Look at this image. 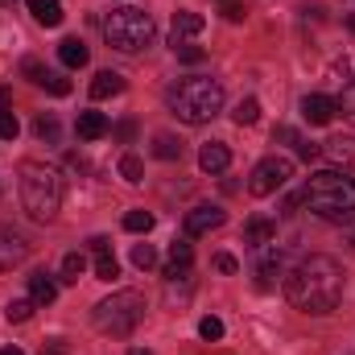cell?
Returning <instances> with one entry per match:
<instances>
[{
    "instance_id": "obj_44",
    "label": "cell",
    "mask_w": 355,
    "mask_h": 355,
    "mask_svg": "<svg viewBox=\"0 0 355 355\" xmlns=\"http://www.w3.org/2000/svg\"><path fill=\"white\" fill-rule=\"evenodd\" d=\"M0 4H12V0H0Z\"/></svg>"
},
{
    "instance_id": "obj_27",
    "label": "cell",
    "mask_w": 355,
    "mask_h": 355,
    "mask_svg": "<svg viewBox=\"0 0 355 355\" xmlns=\"http://www.w3.org/2000/svg\"><path fill=\"white\" fill-rule=\"evenodd\" d=\"M83 272H87V257H83V252H67V257H62V281L75 285Z\"/></svg>"
},
{
    "instance_id": "obj_34",
    "label": "cell",
    "mask_w": 355,
    "mask_h": 355,
    "mask_svg": "<svg viewBox=\"0 0 355 355\" xmlns=\"http://www.w3.org/2000/svg\"><path fill=\"white\" fill-rule=\"evenodd\" d=\"M339 112H347V116L355 120V83H352L347 91H343V99H339Z\"/></svg>"
},
{
    "instance_id": "obj_31",
    "label": "cell",
    "mask_w": 355,
    "mask_h": 355,
    "mask_svg": "<svg viewBox=\"0 0 355 355\" xmlns=\"http://www.w3.org/2000/svg\"><path fill=\"white\" fill-rule=\"evenodd\" d=\"M17 132H21L17 116H12L8 107H0V141H17Z\"/></svg>"
},
{
    "instance_id": "obj_5",
    "label": "cell",
    "mask_w": 355,
    "mask_h": 355,
    "mask_svg": "<svg viewBox=\"0 0 355 355\" xmlns=\"http://www.w3.org/2000/svg\"><path fill=\"white\" fill-rule=\"evenodd\" d=\"M145 318V297L137 289H120L112 297H103L95 310H91V322L99 335H112V339H128Z\"/></svg>"
},
{
    "instance_id": "obj_39",
    "label": "cell",
    "mask_w": 355,
    "mask_h": 355,
    "mask_svg": "<svg viewBox=\"0 0 355 355\" xmlns=\"http://www.w3.org/2000/svg\"><path fill=\"white\" fill-rule=\"evenodd\" d=\"M223 17H227V21H244V8H240V4H227Z\"/></svg>"
},
{
    "instance_id": "obj_14",
    "label": "cell",
    "mask_w": 355,
    "mask_h": 355,
    "mask_svg": "<svg viewBox=\"0 0 355 355\" xmlns=\"http://www.w3.org/2000/svg\"><path fill=\"white\" fill-rule=\"evenodd\" d=\"M277 240V223L265 219V215H257V219H248V227H244V244H252V248H265Z\"/></svg>"
},
{
    "instance_id": "obj_1",
    "label": "cell",
    "mask_w": 355,
    "mask_h": 355,
    "mask_svg": "<svg viewBox=\"0 0 355 355\" xmlns=\"http://www.w3.org/2000/svg\"><path fill=\"white\" fill-rule=\"evenodd\" d=\"M285 297L302 314H331L343 302V268L331 257H306L285 277Z\"/></svg>"
},
{
    "instance_id": "obj_12",
    "label": "cell",
    "mask_w": 355,
    "mask_h": 355,
    "mask_svg": "<svg viewBox=\"0 0 355 355\" xmlns=\"http://www.w3.org/2000/svg\"><path fill=\"white\" fill-rule=\"evenodd\" d=\"M190 265H194V248H190L186 240H174V244H170L166 277H170V281H186V277H190Z\"/></svg>"
},
{
    "instance_id": "obj_26",
    "label": "cell",
    "mask_w": 355,
    "mask_h": 355,
    "mask_svg": "<svg viewBox=\"0 0 355 355\" xmlns=\"http://www.w3.org/2000/svg\"><path fill=\"white\" fill-rule=\"evenodd\" d=\"M95 277H99V281H116V277H120V265H116V257H112V248H103V252H95Z\"/></svg>"
},
{
    "instance_id": "obj_33",
    "label": "cell",
    "mask_w": 355,
    "mask_h": 355,
    "mask_svg": "<svg viewBox=\"0 0 355 355\" xmlns=\"http://www.w3.org/2000/svg\"><path fill=\"white\" fill-rule=\"evenodd\" d=\"M178 50V58H182V62H190V67H194V62H202V58H207V54H202V50H198V46H190V42H186V46H174Z\"/></svg>"
},
{
    "instance_id": "obj_29",
    "label": "cell",
    "mask_w": 355,
    "mask_h": 355,
    "mask_svg": "<svg viewBox=\"0 0 355 355\" xmlns=\"http://www.w3.org/2000/svg\"><path fill=\"white\" fill-rule=\"evenodd\" d=\"M132 265L137 268H153L157 265V248H153V244H132Z\"/></svg>"
},
{
    "instance_id": "obj_16",
    "label": "cell",
    "mask_w": 355,
    "mask_h": 355,
    "mask_svg": "<svg viewBox=\"0 0 355 355\" xmlns=\"http://www.w3.org/2000/svg\"><path fill=\"white\" fill-rule=\"evenodd\" d=\"M322 157H331L335 166H355V137H331L322 145Z\"/></svg>"
},
{
    "instance_id": "obj_37",
    "label": "cell",
    "mask_w": 355,
    "mask_h": 355,
    "mask_svg": "<svg viewBox=\"0 0 355 355\" xmlns=\"http://www.w3.org/2000/svg\"><path fill=\"white\" fill-rule=\"evenodd\" d=\"M42 355H67V343H62V339H46Z\"/></svg>"
},
{
    "instance_id": "obj_21",
    "label": "cell",
    "mask_w": 355,
    "mask_h": 355,
    "mask_svg": "<svg viewBox=\"0 0 355 355\" xmlns=\"http://www.w3.org/2000/svg\"><path fill=\"white\" fill-rule=\"evenodd\" d=\"M232 120H236V124H257V120H261V99H252V95L240 99L236 112H232Z\"/></svg>"
},
{
    "instance_id": "obj_8",
    "label": "cell",
    "mask_w": 355,
    "mask_h": 355,
    "mask_svg": "<svg viewBox=\"0 0 355 355\" xmlns=\"http://www.w3.org/2000/svg\"><path fill=\"white\" fill-rule=\"evenodd\" d=\"M223 223H227V211L202 202V207H194V211L186 215V236H207V232H215V227H223Z\"/></svg>"
},
{
    "instance_id": "obj_32",
    "label": "cell",
    "mask_w": 355,
    "mask_h": 355,
    "mask_svg": "<svg viewBox=\"0 0 355 355\" xmlns=\"http://www.w3.org/2000/svg\"><path fill=\"white\" fill-rule=\"evenodd\" d=\"M25 75H29V79H33L37 87H46V83L54 79V75H50V71H46L42 62H37V58H25Z\"/></svg>"
},
{
    "instance_id": "obj_38",
    "label": "cell",
    "mask_w": 355,
    "mask_h": 355,
    "mask_svg": "<svg viewBox=\"0 0 355 355\" xmlns=\"http://www.w3.org/2000/svg\"><path fill=\"white\" fill-rule=\"evenodd\" d=\"M297 153H302V157H306V162H314V157H318V153H322V149H318V145H310V141H302V145H297Z\"/></svg>"
},
{
    "instance_id": "obj_15",
    "label": "cell",
    "mask_w": 355,
    "mask_h": 355,
    "mask_svg": "<svg viewBox=\"0 0 355 355\" xmlns=\"http://www.w3.org/2000/svg\"><path fill=\"white\" fill-rule=\"evenodd\" d=\"M75 132H79V141H99V137L107 132V116H103V112H79Z\"/></svg>"
},
{
    "instance_id": "obj_25",
    "label": "cell",
    "mask_w": 355,
    "mask_h": 355,
    "mask_svg": "<svg viewBox=\"0 0 355 355\" xmlns=\"http://www.w3.org/2000/svg\"><path fill=\"white\" fill-rule=\"evenodd\" d=\"M120 178H124L128 186H141V182H145V166H141V157L124 153V157H120Z\"/></svg>"
},
{
    "instance_id": "obj_4",
    "label": "cell",
    "mask_w": 355,
    "mask_h": 355,
    "mask_svg": "<svg viewBox=\"0 0 355 355\" xmlns=\"http://www.w3.org/2000/svg\"><path fill=\"white\" fill-rule=\"evenodd\" d=\"M21 207L29 219L50 223L62 207V178L42 162H25L21 166Z\"/></svg>"
},
{
    "instance_id": "obj_23",
    "label": "cell",
    "mask_w": 355,
    "mask_h": 355,
    "mask_svg": "<svg viewBox=\"0 0 355 355\" xmlns=\"http://www.w3.org/2000/svg\"><path fill=\"white\" fill-rule=\"evenodd\" d=\"M33 306H37L33 297H12V302L4 306V318H8V322H29V314H33Z\"/></svg>"
},
{
    "instance_id": "obj_22",
    "label": "cell",
    "mask_w": 355,
    "mask_h": 355,
    "mask_svg": "<svg viewBox=\"0 0 355 355\" xmlns=\"http://www.w3.org/2000/svg\"><path fill=\"white\" fill-rule=\"evenodd\" d=\"M124 232L149 236V232H153V215H149V211H128V215H124Z\"/></svg>"
},
{
    "instance_id": "obj_20",
    "label": "cell",
    "mask_w": 355,
    "mask_h": 355,
    "mask_svg": "<svg viewBox=\"0 0 355 355\" xmlns=\"http://www.w3.org/2000/svg\"><path fill=\"white\" fill-rule=\"evenodd\" d=\"M58 58H62V67H71V71H79V67H87L91 50L79 42V37H67L62 46H58Z\"/></svg>"
},
{
    "instance_id": "obj_9",
    "label": "cell",
    "mask_w": 355,
    "mask_h": 355,
    "mask_svg": "<svg viewBox=\"0 0 355 355\" xmlns=\"http://www.w3.org/2000/svg\"><path fill=\"white\" fill-rule=\"evenodd\" d=\"M335 112H339V99H331V95H306L302 99V116L310 124H331Z\"/></svg>"
},
{
    "instance_id": "obj_7",
    "label": "cell",
    "mask_w": 355,
    "mask_h": 355,
    "mask_svg": "<svg viewBox=\"0 0 355 355\" xmlns=\"http://www.w3.org/2000/svg\"><path fill=\"white\" fill-rule=\"evenodd\" d=\"M289 178H293V162H289V157H265V162L252 170V178H248V194L268 198V194H277Z\"/></svg>"
},
{
    "instance_id": "obj_43",
    "label": "cell",
    "mask_w": 355,
    "mask_h": 355,
    "mask_svg": "<svg viewBox=\"0 0 355 355\" xmlns=\"http://www.w3.org/2000/svg\"><path fill=\"white\" fill-rule=\"evenodd\" d=\"M128 355H153V352H145V347H132V352H128Z\"/></svg>"
},
{
    "instance_id": "obj_42",
    "label": "cell",
    "mask_w": 355,
    "mask_h": 355,
    "mask_svg": "<svg viewBox=\"0 0 355 355\" xmlns=\"http://www.w3.org/2000/svg\"><path fill=\"white\" fill-rule=\"evenodd\" d=\"M0 355H25V352H21V347H4Z\"/></svg>"
},
{
    "instance_id": "obj_24",
    "label": "cell",
    "mask_w": 355,
    "mask_h": 355,
    "mask_svg": "<svg viewBox=\"0 0 355 355\" xmlns=\"http://www.w3.org/2000/svg\"><path fill=\"white\" fill-rule=\"evenodd\" d=\"M153 153H157L162 162H178V157H182V141L170 137V132H162V137L153 141Z\"/></svg>"
},
{
    "instance_id": "obj_30",
    "label": "cell",
    "mask_w": 355,
    "mask_h": 355,
    "mask_svg": "<svg viewBox=\"0 0 355 355\" xmlns=\"http://www.w3.org/2000/svg\"><path fill=\"white\" fill-rule=\"evenodd\" d=\"M198 335H202L207 343H215V339H223V322H219L215 314H207V318L198 322Z\"/></svg>"
},
{
    "instance_id": "obj_13",
    "label": "cell",
    "mask_w": 355,
    "mask_h": 355,
    "mask_svg": "<svg viewBox=\"0 0 355 355\" xmlns=\"http://www.w3.org/2000/svg\"><path fill=\"white\" fill-rule=\"evenodd\" d=\"M202 25H207V21H202L198 12L178 8V12H174V37H170V42H174V46H186L190 37H198V33H202Z\"/></svg>"
},
{
    "instance_id": "obj_36",
    "label": "cell",
    "mask_w": 355,
    "mask_h": 355,
    "mask_svg": "<svg viewBox=\"0 0 355 355\" xmlns=\"http://www.w3.org/2000/svg\"><path fill=\"white\" fill-rule=\"evenodd\" d=\"M215 268H219V272H236L240 261H236V257H227V252H219V257H215Z\"/></svg>"
},
{
    "instance_id": "obj_18",
    "label": "cell",
    "mask_w": 355,
    "mask_h": 355,
    "mask_svg": "<svg viewBox=\"0 0 355 355\" xmlns=\"http://www.w3.org/2000/svg\"><path fill=\"white\" fill-rule=\"evenodd\" d=\"M29 12H33V21L46 25V29L62 25V0H29Z\"/></svg>"
},
{
    "instance_id": "obj_17",
    "label": "cell",
    "mask_w": 355,
    "mask_h": 355,
    "mask_svg": "<svg viewBox=\"0 0 355 355\" xmlns=\"http://www.w3.org/2000/svg\"><path fill=\"white\" fill-rule=\"evenodd\" d=\"M29 297H33L37 306H50V302L58 297V281H54L50 272H33V277H29Z\"/></svg>"
},
{
    "instance_id": "obj_3",
    "label": "cell",
    "mask_w": 355,
    "mask_h": 355,
    "mask_svg": "<svg viewBox=\"0 0 355 355\" xmlns=\"http://www.w3.org/2000/svg\"><path fill=\"white\" fill-rule=\"evenodd\" d=\"M166 103H170V112L182 124H207L223 107V87L211 75H186L166 91Z\"/></svg>"
},
{
    "instance_id": "obj_28",
    "label": "cell",
    "mask_w": 355,
    "mask_h": 355,
    "mask_svg": "<svg viewBox=\"0 0 355 355\" xmlns=\"http://www.w3.org/2000/svg\"><path fill=\"white\" fill-rule=\"evenodd\" d=\"M33 132H37V137H42V141H50V145H54V141H58V120H54V116H46V112H42V116H37V120H33Z\"/></svg>"
},
{
    "instance_id": "obj_11",
    "label": "cell",
    "mask_w": 355,
    "mask_h": 355,
    "mask_svg": "<svg viewBox=\"0 0 355 355\" xmlns=\"http://www.w3.org/2000/svg\"><path fill=\"white\" fill-rule=\"evenodd\" d=\"M198 166H202V174H223L232 166V149L223 141H211V145L198 149Z\"/></svg>"
},
{
    "instance_id": "obj_10",
    "label": "cell",
    "mask_w": 355,
    "mask_h": 355,
    "mask_svg": "<svg viewBox=\"0 0 355 355\" xmlns=\"http://www.w3.org/2000/svg\"><path fill=\"white\" fill-rule=\"evenodd\" d=\"M25 252H29V244H25L17 232L0 227V272H8L12 265H21V261H25Z\"/></svg>"
},
{
    "instance_id": "obj_6",
    "label": "cell",
    "mask_w": 355,
    "mask_h": 355,
    "mask_svg": "<svg viewBox=\"0 0 355 355\" xmlns=\"http://www.w3.org/2000/svg\"><path fill=\"white\" fill-rule=\"evenodd\" d=\"M153 17L145 12V8H132V4H124V8H112L107 17H103V37H107V46L112 50H120V54H137V50H145L149 42H153Z\"/></svg>"
},
{
    "instance_id": "obj_2",
    "label": "cell",
    "mask_w": 355,
    "mask_h": 355,
    "mask_svg": "<svg viewBox=\"0 0 355 355\" xmlns=\"http://www.w3.org/2000/svg\"><path fill=\"white\" fill-rule=\"evenodd\" d=\"M302 202L322 223H355V178L343 170H318L306 178Z\"/></svg>"
},
{
    "instance_id": "obj_19",
    "label": "cell",
    "mask_w": 355,
    "mask_h": 355,
    "mask_svg": "<svg viewBox=\"0 0 355 355\" xmlns=\"http://www.w3.org/2000/svg\"><path fill=\"white\" fill-rule=\"evenodd\" d=\"M120 91H124V75H116V71H99L91 79V99H112Z\"/></svg>"
},
{
    "instance_id": "obj_41",
    "label": "cell",
    "mask_w": 355,
    "mask_h": 355,
    "mask_svg": "<svg viewBox=\"0 0 355 355\" xmlns=\"http://www.w3.org/2000/svg\"><path fill=\"white\" fill-rule=\"evenodd\" d=\"M8 99H12V91H8V87H0V107H8Z\"/></svg>"
},
{
    "instance_id": "obj_35",
    "label": "cell",
    "mask_w": 355,
    "mask_h": 355,
    "mask_svg": "<svg viewBox=\"0 0 355 355\" xmlns=\"http://www.w3.org/2000/svg\"><path fill=\"white\" fill-rule=\"evenodd\" d=\"M46 91H50V95H71V83H67L62 75H54V79L46 83Z\"/></svg>"
},
{
    "instance_id": "obj_40",
    "label": "cell",
    "mask_w": 355,
    "mask_h": 355,
    "mask_svg": "<svg viewBox=\"0 0 355 355\" xmlns=\"http://www.w3.org/2000/svg\"><path fill=\"white\" fill-rule=\"evenodd\" d=\"M132 132H137V128H132L128 120H124V124H116V137H120V141H132Z\"/></svg>"
}]
</instances>
